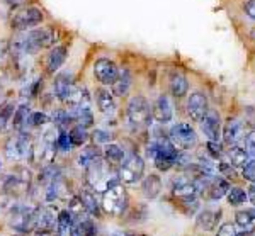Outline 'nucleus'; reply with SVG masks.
I'll return each mask as SVG.
<instances>
[{
	"label": "nucleus",
	"mask_w": 255,
	"mask_h": 236,
	"mask_svg": "<svg viewBox=\"0 0 255 236\" xmlns=\"http://www.w3.org/2000/svg\"><path fill=\"white\" fill-rule=\"evenodd\" d=\"M119 182L118 177V167L104 160V156H99L85 167V184L96 194L106 192L109 187Z\"/></svg>",
	"instance_id": "nucleus-1"
},
{
	"label": "nucleus",
	"mask_w": 255,
	"mask_h": 236,
	"mask_svg": "<svg viewBox=\"0 0 255 236\" xmlns=\"http://www.w3.org/2000/svg\"><path fill=\"white\" fill-rule=\"evenodd\" d=\"M146 153L153 165L158 168L160 172H168L170 168L175 167L177 158H179L180 151L177 150V146L170 141L168 136L163 134H153L146 146Z\"/></svg>",
	"instance_id": "nucleus-2"
},
{
	"label": "nucleus",
	"mask_w": 255,
	"mask_h": 236,
	"mask_svg": "<svg viewBox=\"0 0 255 236\" xmlns=\"http://www.w3.org/2000/svg\"><path fill=\"white\" fill-rule=\"evenodd\" d=\"M36 211L38 206L14 201L7 211V223L17 235H31L36 230Z\"/></svg>",
	"instance_id": "nucleus-3"
},
{
	"label": "nucleus",
	"mask_w": 255,
	"mask_h": 236,
	"mask_svg": "<svg viewBox=\"0 0 255 236\" xmlns=\"http://www.w3.org/2000/svg\"><path fill=\"white\" fill-rule=\"evenodd\" d=\"M56 44V31L55 27H39V29H29L26 31L20 39H17L15 46L22 53L32 55L41 49L53 48Z\"/></svg>",
	"instance_id": "nucleus-4"
},
{
	"label": "nucleus",
	"mask_w": 255,
	"mask_h": 236,
	"mask_svg": "<svg viewBox=\"0 0 255 236\" xmlns=\"http://www.w3.org/2000/svg\"><path fill=\"white\" fill-rule=\"evenodd\" d=\"M129 208V196L121 182L114 184L106 192H102L101 211L111 218H123Z\"/></svg>",
	"instance_id": "nucleus-5"
},
{
	"label": "nucleus",
	"mask_w": 255,
	"mask_h": 236,
	"mask_svg": "<svg viewBox=\"0 0 255 236\" xmlns=\"http://www.w3.org/2000/svg\"><path fill=\"white\" fill-rule=\"evenodd\" d=\"M32 144H34V136L29 131H17V134L10 136L5 141V146H3L5 158L12 163L31 161Z\"/></svg>",
	"instance_id": "nucleus-6"
},
{
	"label": "nucleus",
	"mask_w": 255,
	"mask_h": 236,
	"mask_svg": "<svg viewBox=\"0 0 255 236\" xmlns=\"http://www.w3.org/2000/svg\"><path fill=\"white\" fill-rule=\"evenodd\" d=\"M31 190V172L26 167H17L14 173L5 175L0 182V192L5 194L7 197L19 201L26 197Z\"/></svg>",
	"instance_id": "nucleus-7"
},
{
	"label": "nucleus",
	"mask_w": 255,
	"mask_h": 236,
	"mask_svg": "<svg viewBox=\"0 0 255 236\" xmlns=\"http://www.w3.org/2000/svg\"><path fill=\"white\" fill-rule=\"evenodd\" d=\"M145 173V161L138 153H131L128 155L123 163L118 167V177L121 184L126 185H134L143 179Z\"/></svg>",
	"instance_id": "nucleus-8"
},
{
	"label": "nucleus",
	"mask_w": 255,
	"mask_h": 236,
	"mask_svg": "<svg viewBox=\"0 0 255 236\" xmlns=\"http://www.w3.org/2000/svg\"><path fill=\"white\" fill-rule=\"evenodd\" d=\"M44 20V12L36 5H24L10 17V27L14 31H29Z\"/></svg>",
	"instance_id": "nucleus-9"
},
{
	"label": "nucleus",
	"mask_w": 255,
	"mask_h": 236,
	"mask_svg": "<svg viewBox=\"0 0 255 236\" xmlns=\"http://www.w3.org/2000/svg\"><path fill=\"white\" fill-rule=\"evenodd\" d=\"M126 116H128V121L133 124V126L136 127L148 126L151 121V106L146 101V97H143V95H133L126 106Z\"/></svg>",
	"instance_id": "nucleus-10"
},
{
	"label": "nucleus",
	"mask_w": 255,
	"mask_h": 236,
	"mask_svg": "<svg viewBox=\"0 0 255 236\" xmlns=\"http://www.w3.org/2000/svg\"><path fill=\"white\" fill-rule=\"evenodd\" d=\"M168 138H170V141L175 144L179 151L192 150L197 143V136H196L194 127L187 122L174 124V126L170 127V132H168Z\"/></svg>",
	"instance_id": "nucleus-11"
},
{
	"label": "nucleus",
	"mask_w": 255,
	"mask_h": 236,
	"mask_svg": "<svg viewBox=\"0 0 255 236\" xmlns=\"http://www.w3.org/2000/svg\"><path fill=\"white\" fill-rule=\"evenodd\" d=\"M44 202L46 204H55V202H65L73 196L70 190L68 180L63 175H58L55 180H51L48 185H44Z\"/></svg>",
	"instance_id": "nucleus-12"
},
{
	"label": "nucleus",
	"mask_w": 255,
	"mask_h": 236,
	"mask_svg": "<svg viewBox=\"0 0 255 236\" xmlns=\"http://www.w3.org/2000/svg\"><path fill=\"white\" fill-rule=\"evenodd\" d=\"M94 77L97 78V82L104 87H111L119 77V68L109 58H99L94 63Z\"/></svg>",
	"instance_id": "nucleus-13"
},
{
	"label": "nucleus",
	"mask_w": 255,
	"mask_h": 236,
	"mask_svg": "<svg viewBox=\"0 0 255 236\" xmlns=\"http://www.w3.org/2000/svg\"><path fill=\"white\" fill-rule=\"evenodd\" d=\"M172 196H174L180 204H182V202L197 201L199 190H197L194 179H187V177L174 179V184H172Z\"/></svg>",
	"instance_id": "nucleus-14"
},
{
	"label": "nucleus",
	"mask_w": 255,
	"mask_h": 236,
	"mask_svg": "<svg viewBox=\"0 0 255 236\" xmlns=\"http://www.w3.org/2000/svg\"><path fill=\"white\" fill-rule=\"evenodd\" d=\"M201 131L208 138V141H220L221 136V118L215 109H208L204 118L199 121Z\"/></svg>",
	"instance_id": "nucleus-15"
},
{
	"label": "nucleus",
	"mask_w": 255,
	"mask_h": 236,
	"mask_svg": "<svg viewBox=\"0 0 255 236\" xmlns=\"http://www.w3.org/2000/svg\"><path fill=\"white\" fill-rule=\"evenodd\" d=\"M174 118V109H172V102L168 95L162 94L157 97V101L151 106V119H155L158 124H167Z\"/></svg>",
	"instance_id": "nucleus-16"
},
{
	"label": "nucleus",
	"mask_w": 255,
	"mask_h": 236,
	"mask_svg": "<svg viewBox=\"0 0 255 236\" xmlns=\"http://www.w3.org/2000/svg\"><path fill=\"white\" fill-rule=\"evenodd\" d=\"M223 141L228 146H235L240 141H244L247 138V129L244 122L238 121V119H228L223 127Z\"/></svg>",
	"instance_id": "nucleus-17"
},
{
	"label": "nucleus",
	"mask_w": 255,
	"mask_h": 236,
	"mask_svg": "<svg viewBox=\"0 0 255 236\" xmlns=\"http://www.w3.org/2000/svg\"><path fill=\"white\" fill-rule=\"evenodd\" d=\"M77 87L75 84V78H73L72 73H58L55 77V82H53V90H55V95L60 102H67L68 97L72 95L73 89Z\"/></svg>",
	"instance_id": "nucleus-18"
},
{
	"label": "nucleus",
	"mask_w": 255,
	"mask_h": 236,
	"mask_svg": "<svg viewBox=\"0 0 255 236\" xmlns=\"http://www.w3.org/2000/svg\"><path fill=\"white\" fill-rule=\"evenodd\" d=\"M208 97L203 92H194L187 99V114L194 122H199L208 113Z\"/></svg>",
	"instance_id": "nucleus-19"
},
{
	"label": "nucleus",
	"mask_w": 255,
	"mask_h": 236,
	"mask_svg": "<svg viewBox=\"0 0 255 236\" xmlns=\"http://www.w3.org/2000/svg\"><path fill=\"white\" fill-rule=\"evenodd\" d=\"M36 230H58V213L51 204L38 206V211H36Z\"/></svg>",
	"instance_id": "nucleus-20"
},
{
	"label": "nucleus",
	"mask_w": 255,
	"mask_h": 236,
	"mask_svg": "<svg viewBox=\"0 0 255 236\" xmlns=\"http://www.w3.org/2000/svg\"><path fill=\"white\" fill-rule=\"evenodd\" d=\"M67 56H68V48L63 46V44H55L53 48H49V53L46 55V61H44L46 72L51 73V75L58 72L65 61H67Z\"/></svg>",
	"instance_id": "nucleus-21"
},
{
	"label": "nucleus",
	"mask_w": 255,
	"mask_h": 236,
	"mask_svg": "<svg viewBox=\"0 0 255 236\" xmlns=\"http://www.w3.org/2000/svg\"><path fill=\"white\" fill-rule=\"evenodd\" d=\"M96 104L97 109L101 111L104 116H114L116 114V101H114V95L109 89H106L104 85L96 89Z\"/></svg>",
	"instance_id": "nucleus-22"
},
{
	"label": "nucleus",
	"mask_w": 255,
	"mask_h": 236,
	"mask_svg": "<svg viewBox=\"0 0 255 236\" xmlns=\"http://www.w3.org/2000/svg\"><path fill=\"white\" fill-rule=\"evenodd\" d=\"M220 216L221 211H211V209H204L197 214L196 218V228L197 231H203V233H208V231H215L218 223H220Z\"/></svg>",
	"instance_id": "nucleus-23"
},
{
	"label": "nucleus",
	"mask_w": 255,
	"mask_h": 236,
	"mask_svg": "<svg viewBox=\"0 0 255 236\" xmlns=\"http://www.w3.org/2000/svg\"><path fill=\"white\" fill-rule=\"evenodd\" d=\"M68 236H99L96 221L92 216H84L73 221L72 228H70Z\"/></svg>",
	"instance_id": "nucleus-24"
},
{
	"label": "nucleus",
	"mask_w": 255,
	"mask_h": 236,
	"mask_svg": "<svg viewBox=\"0 0 255 236\" xmlns=\"http://www.w3.org/2000/svg\"><path fill=\"white\" fill-rule=\"evenodd\" d=\"M228 189H230L228 180L223 179V177H220V175H215L211 180H209V184H208V187L204 192L208 194V199H211V201H220V199L226 197Z\"/></svg>",
	"instance_id": "nucleus-25"
},
{
	"label": "nucleus",
	"mask_w": 255,
	"mask_h": 236,
	"mask_svg": "<svg viewBox=\"0 0 255 236\" xmlns=\"http://www.w3.org/2000/svg\"><path fill=\"white\" fill-rule=\"evenodd\" d=\"M162 179H160L158 175H155V173H150V175L143 177L141 179V192L143 196L146 199H157L160 196V192H162Z\"/></svg>",
	"instance_id": "nucleus-26"
},
{
	"label": "nucleus",
	"mask_w": 255,
	"mask_h": 236,
	"mask_svg": "<svg viewBox=\"0 0 255 236\" xmlns=\"http://www.w3.org/2000/svg\"><path fill=\"white\" fill-rule=\"evenodd\" d=\"M77 196H79V197H80V201L84 202L85 209L89 211L90 216L97 218L99 214H101V204H99L97 199H96V192H94V190L90 189L89 185L82 187V189L79 190V194H77Z\"/></svg>",
	"instance_id": "nucleus-27"
},
{
	"label": "nucleus",
	"mask_w": 255,
	"mask_h": 236,
	"mask_svg": "<svg viewBox=\"0 0 255 236\" xmlns=\"http://www.w3.org/2000/svg\"><path fill=\"white\" fill-rule=\"evenodd\" d=\"M235 223L238 228H242V231H255V208H245L237 211L235 214Z\"/></svg>",
	"instance_id": "nucleus-28"
},
{
	"label": "nucleus",
	"mask_w": 255,
	"mask_h": 236,
	"mask_svg": "<svg viewBox=\"0 0 255 236\" xmlns=\"http://www.w3.org/2000/svg\"><path fill=\"white\" fill-rule=\"evenodd\" d=\"M49 124H51V116H48L46 113H41V111H31L24 131L31 132L34 129H44V127L49 126Z\"/></svg>",
	"instance_id": "nucleus-29"
},
{
	"label": "nucleus",
	"mask_w": 255,
	"mask_h": 236,
	"mask_svg": "<svg viewBox=\"0 0 255 236\" xmlns=\"http://www.w3.org/2000/svg\"><path fill=\"white\" fill-rule=\"evenodd\" d=\"M102 156H104L106 161H109V163H113L114 167H119V165L123 163V160L126 158V153L123 150L119 144L116 143H108L104 144V150H102Z\"/></svg>",
	"instance_id": "nucleus-30"
},
{
	"label": "nucleus",
	"mask_w": 255,
	"mask_h": 236,
	"mask_svg": "<svg viewBox=\"0 0 255 236\" xmlns=\"http://www.w3.org/2000/svg\"><path fill=\"white\" fill-rule=\"evenodd\" d=\"M250 156H249V151L245 150V148L238 146V144H235V146H230L228 150V163L232 165V167L235 168H244L247 163H249Z\"/></svg>",
	"instance_id": "nucleus-31"
},
{
	"label": "nucleus",
	"mask_w": 255,
	"mask_h": 236,
	"mask_svg": "<svg viewBox=\"0 0 255 236\" xmlns=\"http://www.w3.org/2000/svg\"><path fill=\"white\" fill-rule=\"evenodd\" d=\"M113 95L114 97H125V95H128V92H129V89H131V75H129V72L128 70H119V77H118V80L114 82L113 85Z\"/></svg>",
	"instance_id": "nucleus-32"
},
{
	"label": "nucleus",
	"mask_w": 255,
	"mask_h": 236,
	"mask_svg": "<svg viewBox=\"0 0 255 236\" xmlns=\"http://www.w3.org/2000/svg\"><path fill=\"white\" fill-rule=\"evenodd\" d=\"M29 114H31V107L27 106V104H20L17 109L14 111V116H12V121H10L12 129H14L15 132H17V131H24Z\"/></svg>",
	"instance_id": "nucleus-33"
},
{
	"label": "nucleus",
	"mask_w": 255,
	"mask_h": 236,
	"mask_svg": "<svg viewBox=\"0 0 255 236\" xmlns=\"http://www.w3.org/2000/svg\"><path fill=\"white\" fill-rule=\"evenodd\" d=\"M170 92L177 99L186 97L187 92H189V82H187V78L184 77V75H180V73H174V75H172V78H170Z\"/></svg>",
	"instance_id": "nucleus-34"
},
{
	"label": "nucleus",
	"mask_w": 255,
	"mask_h": 236,
	"mask_svg": "<svg viewBox=\"0 0 255 236\" xmlns=\"http://www.w3.org/2000/svg\"><path fill=\"white\" fill-rule=\"evenodd\" d=\"M68 134H70V139H72L73 146H84V144H87V141L90 139L89 129L79 126V124H73V126L70 127Z\"/></svg>",
	"instance_id": "nucleus-35"
},
{
	"label": "nucleus",
	"mask_w": 255,
	"mask_h": 236,
	"mask_svg": "<svg viewBox=\"0 0 255 236\" xmlns=\"http://www.w3.org/2000/svg\"><path fill=\"white\" fill-rule=\"evenodd\" d=\"M15 106L14 102L5 101V102H0V132H3L9 126V122L12 121V116H14Z\"/></svg>",
	"instance_id": "nucleus-36"
},
{
	"label": "nucleus",
	"mask_w": 255,
	"mask_h": 236,
	"mask_svg": "<svg viewBox=\"0 0 255 236\" xmlns=\"http://www.w3.org/2000/svg\"><path fill=\"white\" fill-rule=\"evenodd\" d=\"M99 156H102V151L99 150L97 144H89L87 148H84V150H82L79 160H77V161H79L80 167L85 168V167H89V165L92 163L96 158H99Z\"/></svg>",
	"instance_id": "nucleus-37"
},
{
	"label": "nucleus",
	"mask_w": 255,
	"mask_h": 236,
	"mask_svg": "<svg viewBox=\"0 0 255 236\" xmlns=\"http://www.w3.org/2000/svg\"><path fill=\"white\" fill-rule=\"evenodd\" d=\"M58 175H61V172H60V168L56 167L55 163L46 165V167H41V170L38 173V184L44 187V185H48L49 182L55 180Z\"/></svg>",
	"instance_id": "nucleus-38"
},
{
	"label": "nucleus",
	"mask_w": 255,
	"mask_h": 236,
	"mask_svg": "<svg viewBox=\"0 0 255 236\" xmlns=\"http://www.w3.org/2000/svg\"><path fill=\"white\" fill-rule=\"evenodd\" d=\"M68 206H67V209L70 211V214L73 216V219H79V218H84V216H90L89 214V211L85 209V206H84V202L80 201V197L77 196H72L68 199Z\"/></svg>",
	"instance_id": "nucleus-39"
},
{
	"label": "nucleus",
	"mask_w": 255,
	"mask_h": 236,
	"mask_svg": "<svg viewBox=\"0 0 255 236\" xmlns=\"http://www.w3.org/2000/svg\"><path fill=\"white\" fill-rule=\"evenodd\" d=\"M226 199H228V204L233 206V208H238V206L245 204L249 201L247 190H244L242 187H230L228 192H226Z\"/></svg>",
	"instance_id": "nucleus-40"
},
{
	"label": "nucleus",
	"mask_w": 255,
	"mask_h": 236,
	"mask_svg": "<svg viewBox=\"0 0 255 236\" xmlns=\"http://www.w3.org/2000/svg\"><path fill=\"white\" fill-rule=\"evenodd\" d=\"M73 216L70 214V211L68 209H61L60 213H58V231L63 236H67L70 233V228H72L73 225Z\"/></svg>",
	"instance_id": "nucleus-41"
},
{
	"label": "nucleus",
	"mask_w": 255,
	"mask_h": 236,
	"mask_svg": "<svg viewBox=\"0 0 255 236\" xmlns=\"http://www.w3.org/2000/svg\"><path fill=\"white\" fill-rule=\"evenodd\" d=\"M56 148H58V151H61V153H70L73 150L72 139H70V134L67 129H61L60 127L58 138H56Z\"/></svg>",
	"instance_id": "nucleus-42"
},
{
	"label": "nucleus",
	"mask_w": 255,
	"mask_h": 236,
	"mask_svg": "<svg viewBox=\"0 0 255 236\" xmlns=\"http://www.w3.org/2000/svg\"><path fill=\"white\" fill-rule=\"evenodd\" d=\"M206 153H208V156L211 160H215L218 161L223 156V148H221V144L220 141H208L206 144Z\"/></svg>",
	"instance_id": "nucleus-43"
},
{
	"label": "nucleus",
	"mask_w": 255,
	"mask_h": 236,
	"mask_svg": "<svg viewBox=\"0 0 255 236\" xmlns=\"http://www.w3.org/2000/svg\"><path fill=\"white\" fill-rule=\"evenodd\" d=\"M244 126L247 132L255 131V109L254 107H245L244 111Z\"/></svg>",
	"instance_id": "nucleus-44"
},
{
	"label": "nucleus",
	"mask_w": 255,
	"mask_h": 236,
	"mask_svg": "<svg viewBox=\"0 0 255 236\" xmlns=\"http://www.w3.org/2000/svg\"><path fill=\"white\" fill-rule=\"evenodd\" d=\"M90 138L94 139V144H101V143H104V144H108V143H113V134H111L109 131H106V129H96L90 134Z\"/></svg>",
	"instance_id": "nucleus-45"
},
{
	"label": "nucleus",
	"mask_w": 255,
	"mask_h": 236,
	"mask_svg": "<svg viewBox=\"0 0 255 236\" xmlns=\"http://www.w3.org/2000/svg\"><path fill=\"white\" fill-rule=\"evenodd\" d=\"M242 173H244V179L249 180L250 184H255V160L250 158L249 163L242 168Z\"/></svg>",
	"instance_id": "nucleus-46"
},
{
	"label": "nucleus",
	"mask_w": 255,
	"mask_h": 236,
	"mask_svg": "<svg viewBox=\"0 0 255 236\" xmlns=\"http://www.w3.org/2000/svg\"><path fill=\"white\" fill-rule=\"evenodd\" d=\"M216 236H238L237 226L232 225V223H225V225H221L218 228Z\"/></svg>",
	"instance_id": "nucleus-47"
},
{
	"label": "nucleus",
	"mask_w": 255,
	"mask_h": 236,
	"mask_svg": "<svg viewBox=\"0 0 255 236\" xmlns=\"http://www.w3.org/2000/svg\"><path fill=\"white\" fill-rule=\"evenodd\" d=\"M31 236H63L58 230H34Z\"/></svg>",
	"instance_id": "nucleus-48"
},
{
	"label": "nucleus",
	"mask_w": 255,
	"mask_h": 236,
	"mask_svg": "<svg viewBox=\"0 0 255 236\" xmlns=\"http://www.w3.org/2000/svg\"><path fill=\"white\" fill-rule=\"evenodd\" d=\"M245 12H247V15H249V17L255 19V0H247Z\"/></svg>",
	"instance_id": "nucleus-49"
},
{
	"label": "nucleus",
	"mask_w": 255,
	"mask_h": 236,
	"mask_svg": "<svg viewBox=\"0 0 255 236\" xmlns=\"http://www.w3.org/2000/svg\"><path fill=\"white\" fill-rule=\"evenodd\" d=\"M247 197H249V201L252 202L254 208H255V184H252L249 189H247Z\"/></svg>",
	"instance_id": "nucleus-50"
},
{
	"label": "nucleus",
	"mask_w": 255,
	"mask_h": 236,
	"mask_svg": "<svg viewBox=\"0 0 255 236\" xmlns=\"http://www.w3.org/2000/svg\"><path fill=\"white\" fill-rule=\"evenodd\" d=\"M125 236H143V235H139V233H125Z\"/></svg>",
	"instance_id": "nucleus-51"
},
{
	"label": "nucleus",
	"mask_w": 255,
	"mask_h": 236,
	"mask_svg": "<svg viewBox=\"0 0 255 236\" xmlns=\"http://www.w3.org/2000/svg\"><path fill=\"white\" fill-rule=\"evenodd\" d=\"M0 172H2V160H0Z\"/></svg>",
	"instance_id": "nucleus-52"
},
{
	"label": "nucleus",
	"mask_w": 255,
	"mask_h": 236,
	"mask_svg": "<svg viewBox=\"0 0 255 236\" xmlns=\"http://www.w3.org/2000/svg\"><path fill=\"white\" fill-rule=\"evenodd\" d=\"M14 236H27V235H17V233H15Z\"/></svg>",
	"instance_id": "nucleus-53"
},
{
	"label": "nucleus",
	"mask_w": 255,
	"mask_h": 236,
	"mask_svg": "<svg viewBox=\"0 0 255 236\" xmlns=\"http://www.w3.org/2000/svg\"><path fill=\"white\" fill-rule=\"evenodd\" d=\"M254 236H255V231H254Z\"/></svg>",
	"instance_id": "nucleus-54"
}]
</instances>
